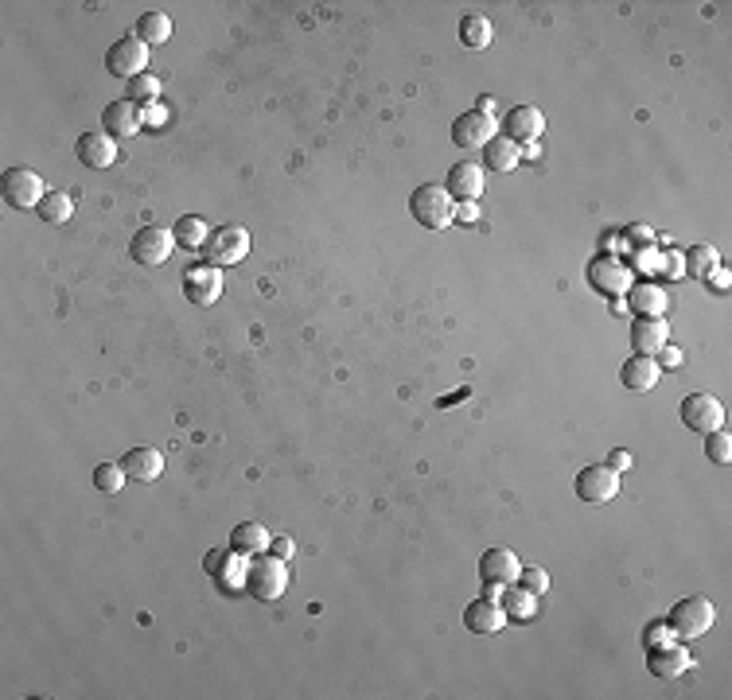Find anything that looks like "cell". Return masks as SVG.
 Listing matches in <instances>:
<instances>
[{"label":"cell","instance_id":"39","mask_svg":"<svg viewBox=\"0 0 732 700\" xmlns=\"http://www.w3.org/2000/svg\"><path fill=\"white\" fill-rule=\"evenodd\" d=\"M631 463H635V459H631V452H612L608 455V467H616V471H627V467H631Z\"/></svg>","mask_w":732,"mask_h":700},{"label":"cell","instance_id":"19","mask_svg":"<svg viewBox=\"0 0 732 700\" xmlns=\"http://www.w3.org/2000/svg\"><path fill=\"white\" fill-rule=\"evenodd\" d=\"M507 607L503 603H495V599H476V603H468V611H464V627L472 630V634H499V630L507 627Z\"/></svg>","mask_w":732,"mask_h":700},{"label":"cell","instance_id":"38","mask_svg":"<svg viewBox=\"0 0 732 700\" xmlns=\"http://www.w3.org/2000/svg\"><path fill=\"white\" fill-rule=\"evenodd\" d=\"M659 354H662V358H655L659 366H682V350H678V347H662Z\"/></svg>","mask_w":732,"mask_h":700},{"label":"cell","instance_id":"26","mask_svg":"<svg viewBox=\"0 0 732 700\" xmlns=\"http://www.w3.org/2000/svg\"><path fill=\"white\" fill-rule=\"evenodd\" d=\"M43 226H67L74 218V195L71 191H47L43 203L36 207Z\"/></svg>","mask_w":732,"mask_h":700},{"label":"cell","instance_id":"10","mask_svg":"<svg viewBox=\"0 0 732 700\" xmlns=\"http://www.w3.org/2000/svg\"><path fill=\"white\" fill-rule=\"evenodd\" d=\"M585 273H588V284H592L600 296H608V300H616V296H623V292L631 288V269L623 265L620 257H612V253L592 257Z\"/></svg>","mask_w":732,"mask_h":700},{"label":"cell","instance_id":"3","mask_svg":"<svg viewBox=\"0 0 732 700\" xmlns=\"http://www.w3.org/2000/svg\"><path fill=\"white\" fill-rule=\"evenodd\" d=\"M666 623L674 630V638L694 642V638H701V634L713 630V623H717V607H713L705 595H686V599L674 603V611H670Z\"/></svg>","mask_w":732,"mask_h":700},{"label":"cell","instance_id":"37","mask_svg":"<svg viewBox=\"0 0 732 700\" xmlns=\"http://www.w3.org/2000/svg\"><path fill=\"white\" fill-rule=\"evenodd\" d=\"M293 537H273V545H269V553H273V557H281V560H289L293 557Z\"/></svg>","mask_w":732,"mask_h":700},{"label":"cell","instance_id":"36","mask_svg":"<svg viewBox=\"0 0 732 700\" xmlns=\"http://www.w3.org/2000/svg\"><path fill=\"white\" fill-rule=\"evenodd\" d=\"M507 599H511V607H507V615H530V611H534V599H538V595H530V592H511L507 595Z\"/></svg>","mask_w":732,"mask_h":700},{"label":"cell","instance_id":"23","mask_svg":"<svg viewBox=\"0 0 732 700\" xmlns=\"http://www.w3.org/2000/svg\"><path fill=\"white\" fill-rule=\"evenodd\" d=\"M269 545H273V533L261 522H242L234 525V533H230V553H242V557L269 553Z\"/></svg>","mask_w":732,"mask_h":700},{"label":"cell","instance_id":"1","mask_svg":"<svg viewBox=\"0 0 732 700\" xmlns=\"http://www.w3.org/2000/svg\"><path fill=\"white\" fill-rule=\"evenodd\" d=\"M409 214L425 230H448L456 222V199L444 191V183H421L409 195Z\"/></svg>","mask_w":732,"mask_h":700},{"label":"cell","instance_id":"13","mask_svg":"<svg viewBox=\"0 0 732 700\" xmlns=\"http://www.w3.org/2000/svg\"><path fill=\"white\" fill-rule=\"evenodd\" d=\"M483 183H487V168L476 164V160H460V164H452V172L444 179V191L456 203H476L483 195Z\"/></svg>","mask_w":732,"mask_h":700},{"label":"cell","instance_id":"9","mask_svg":"<svg viewBox=\"0 0 732 700\" xmlns=\"http://www.w3.org/2000/svg\"><path fill=\"white\" fill-rule=\"evenodd\" d=\"M207 253V265H238L246 253H250V230L246 226H219L211 230V238L203 245Z\"/></svg>","mask_w":732,"mask_h":700},{"label":"cell","instance_id":"34","mask_svg":"<svg viewBox=\"0 0 732 700\" xmlns=\"http://www.w3.org/2000/svg\"><path fill=\"white\" fill-rule=\"evenodd\" d=\"M518 584H522V592L546 595L549 592V572L546 568H538V564H526V568L518 572Z\"/></svg>","mask_w":732,"mask_h":700},{"label":"cell","instance_id":"29","mask_svg":"<svg viewBox=\"0 0 732 700\" xmlns=\"http://www.w3.org/2000/svg\"><path fill=\"white\" fill-rule=\"evenodd\" d=\"M211 238V222L207 218H199V214H183L180 222H176V242L183 249H203Z\"/></svg>","mask_w":732,"mask_h":700},{"label":"cell","instance_id":"8","mask_svg":"<svg viewBox=\"0 0 732 700\" xmlns=\"http://www.w3.org/2000/svg\"><path fill=\"white\" fill-rule=\"evenodd\" d=\"M682 424L697 432V436H709V432H717V428H725V405L713 397V393H690L686 401H682Z\"/></svg>","mask_w":732,"mask_h":700},{"label":"cell","instance_id":"20","mask_svg":"<svg viewBox=\"0 0 732 700\" xmlns=\"http://www.w3.org/2000/svg\"><path fill=\"white\" fill-rule=\"evenodd\" d=\"M690 665H694L690 650H686V646H678V642L655 646V650H651V658H647V669H651L655 677H662V681H674V677H682Z\"/></svg>","mask_w":732,"mask_h":700},{"label":"cell","instance_id":"32","mask_svg":"<svg viewBox=\"0 0 732 700\" xmlns=\"http://www.w3.org/2000/svg\"><path fill=\"white\" fill-rule=\"evenodd\" d=\"M125 479H129V475H125L121 463H98V467H94V487L102 490V494H117V490L125 487Z\"/></svg>","mask_w":732,"mask_h":700},{"label":"cell","instance_id":"22","mask_svg":"<svg viewBox=\"0 0 732 700\" xmlns=\"http://www.w3.org/2000/svg\"><path fill=\"white\" fill-rule=\"evenodd\" d=\"M121 467H125V475L137 479V483H156V479L164 475V455L156 452V448H148V444H141V448H129V452H125Z\"/></svg>","mask_w":732,"mask_h":700},{"label":"cell","instance_id":"33","mask_svg":"<svg viewBox=\"0 0 732 700\" xmlns=\"http://www.w3.org/2000/svg\"><path fill=\"white\" fill-rule=\"evenodd\" d=\"M705 455H709L713 463H721V467L732 459V436L725 432V428H717V432H709V436H705Z\"/></svg>","mask_w":732,"mask_h":700},{"label":"cell","instance_id":"12","mask_svg":"<svg viewBox=\"0 0 732 700\" xmlns=\"http://www.w3.org/2000/svg\"><path fill=\"white\" fill-rule=\"evenodd\" d=\"M183 296L191 300V304H199V308H211V304H219L222 296V273L219 265H195V269H187L183 273Z\"/></svg>","mask_w":732,"mask_h":700},{"label":"cell","instance_id":"4","mask_svg":"<svg viewBox=\"0 0 732 700\" xmlns=\"http://www.w3.org/2000/svg\"><path fill=\"white\" fill-rule=\"evenodd\" d=\"M0 195L12 210H36L43 203V195H47V183L32 168H8L4 179H0Z\"/></svg>","mask_w":732,"mask_h":700},{"label":"cell","instance_id":"17","mask_svg":"<svg viewBox=\"0 0 732 700\" xmlns=\"http://www.w3.org/2000/svg\"><path fill=\"white\" fill-rule=\"evenodd\" d=\"M102 125H106V133H117V137H137L141 129H145V109L137 102H129V98H117L102 109Z\"/></svg>","mask_w":732,"mask_h":700},{"label":"cell","instance_id":"21","mask_svg":"<svg viewBox=\"0 0 732 700\" xmlns=\"http://www.w3.org/2000/svg\"><path fill=\"white\" fill-rule=\"evenodd\" d=\"M659 378H662V366L651 358V354H631V358L620 366V382L627 385V389H635V393L655 389Z\"/></svg>","mask_w":732,"mask_h":700},{"label":"cell","instance_id":"35","mask_svg":"<svg viewBox=\"0 0 732 700\" xmlns=\"http://www.w3.org/2000/svg\"><path fill=\"white\" fill-rule=\"evenodd\" d=\"M666 642H678L674 630H670V623H651V627H647V646L655 650V646H666Z\"/></svg>","mask_w":732,"mask_h":700},{"label":"cell","instance_id":"11","mask_svg":"<svg viewBox=\"0 0 732 700\" xmlns=\"http://www.w3.org/2000/svg\"><path fill=\"white\" fill-rule=\"evenodd\" d=\"M546 133V113L538 105H514L511 113L503 117V137H511L514 144H538Z\"/></svg>","mask_w":732,"mask_h":700},{"label":"cell","instance_id":"2","mask_svg":"<svg viewBox=\"0 0 732 700\" xmlns=\"http://www.w3.org/2000/svg\"><path fill=\"white\" fill-rule=\"evenodd\" d=\"M246 592L261 599V603H277L281 595L289 592V568L285 560L273 557V553H257L246 564Z\"/></svg>","mask_w":732,"mask_h":700},{"label":"cell","instance_id":"15","mask_svg":"<svg viewBox=\"0 0 732 700\" xmlns=\"http://www.w3.org/2000/svg\"><path fill=\"white\" fill-rule=\"evenodd\" d=\"M74 156L86 168L106 172V168L117 164V137H110V133H82V137L74 140Z\"/></svg>","mask_w":732,"mask_h":700},{"label":"cell","instance_id":"31","mask_svg":"<svg viewBox=\"0 0 732 700\" xmlns=\"http://www.w3.org/2000/svg\"><path fill=\"white\" fill-rule=\"evenodd\" d=\"M160 90H164V82L156 78V74H141V78H133L129 86H125V98L137 105H152L156 98H160Z\"/></svg>","mask_w":732,"mask_h":700},{"label":"cell","instance_id":"24","mask_svg":"<svg viewBox=\"0 0 732 700\" xmlns=\"http://www.w3.org/2000/svg\"><path fill=\"white\" fill-rule=\"evenodd\" d=\"M627 304H631V312L635 315H662L666 312V304H670V296H666V288L662 284H631L627 288Z\"/></svg>","mask_w":732,"mask_h":700},{"label":"cell","instance_id":"28","mask_svg":"<svg viewBox=\"0 0 732 700\" xmlns=\"http://www.w3.org/2000/svg\"><path fill=\"white\" fill-rule=\"evenodd\" d=\"M133 35H137L141 43H148V47H160V43L172 39V16H168V12H145V16L137 20Z\"/></svg>","mask_w":732,"mask_h":700},{"label":"cell","instance_id":"27","mask_svg":"<svg viewBox=\"0 0 732 700\" xmlns=\"http://www.w3.org/2000/svg\"><path fill=\"white\" fill-rule=\"evenodd\" d=\"M682 265H686V273L694 280H705V284H709V277L721 269V253H717L713 245H690V249L682 253Z\"/></svg>","mask_w":732,"mask_h":700},{"label":"cell","instance_id":"6","mask_svg":"<svg viewBox=\"0 0 732 700\" xmlns=\"http://www.w3.org/2000/svg\"><path fill=\"white\" fill-rule=\"evenodd\" d=\"M172 253H176V230H164V226H141L129 242V257L145 269L164 265Z\"/></svg>","mask_w":732,"mask_h":700},{"label":"cell","instance_id":"5","mask_svg":"<svg viewBox=\"0 0 732 700\" xmlns=\"http://www.w3.org/2000/svg\"><path fill=\"white\" fill-rule=\"evenodd\" d=\"M620 471L616 467H608V463H592L585 467L581 475H577V498L588 502V506H608V502H616V494H620Z\"/></svg>","mask_w":732,"mask_h":700},{"label":"cell","instance_id":"25","mask_svg":"<svg viewBox=\"0 0 732 700\" xmlns=\"http://www.w3.org/2000/svg\"><path fill=\"white\" fill-rule=\"evenodd\" d=\"M483 164L491 168V172H514L518 164H522V144H514L511 137H491V144L483 148Z\"/></svg>","mask_w":732,"mask_h":700},{"label":"cell","instance_id":"14","mask_svg":"<svg viewBox=\"0 0 732 700\" xmlns=\"http://www.w3.org/2000/svg\"><path fill=\"white\" fill-rule=\"evenodd\" d=\"M491 137H499V125H495V117H487V113L468 109V113H460V117L452 121V140H456L460 148H487Z\"/></svg>","mask_w":732,"mask_h":700},{"label":"cell","instance_id":"16","mask_svg":"<svg viewBox=\"0 0 732 700\" xmlns=\"http://www.w3.org/2000/svg\"><path fill=\"white\" fill-rule=\"evenodd\" d=\"M518 572H522V560L514 557L511 549H487L483 557H479V576H483V584H503V588H514L518 584Z\"/></svg>","mask_w":732,"mask_h":700},{"label":"cell","instance_id":"41","mask_svg":"<svg viewBox=\"0 0 732 700\" xmlns=\"http://www.w3.org/2000/svg\"><path fill=\"white\" fill-rule=\"evenodd\" d=\"M713 284H717V292H729V273H721V269H717V273H713Z\"/></svg>","mask_w":732,"mask_h":700},{"label":"cell","instance_id":"7","mask_svg":"<svg viewBox=\"0 0 732 700\" xmlns=\"http://www.w3.org/2000/svg\"><path fill=\"white\" fill-rule=\"evenodd\" d=\"M148 43H141L137 35H125V39H117L110 51H106V70H110L113 78H125V82H133V78H141L148 74Z\"/></svg>","mask_w":732,"mask_h":700},{"label":"cell","instance_id":"40","mask_svg":"<svg viewBox=\"0 0 732 700\" xmlns=\"http://www.w3.org/2000/svg\"><path fill=\"white\" fill-rule=\"evenodd\" d=\"M456 214H460L464 222H476V203H456Z\"/></svg>","mask_w":732,"mask_h":700},{"label":"cell","instance_id":"30","mask_svg":"<svg viewBox=\"0 0 732 700\" xmlns=\"http://www.w3.org/2000/svg\"><path fill=\"white\" fill-rule=\"evenodd\" d=\"M460 39H464V47L483 51V47H491L495 28H491V20H483V16H464V20H460Z\"/></svg>","mask_w":732,"mask_h":700},{"label":"cell","instance_id":"18","mask_svg":"<svg viewBox=\"0 0 732 700\" xmlns=\"http://www.w3.org/2000/svg\"><path fill=\"white\" fill-rule=\"evenodd\" d=\"M666 343H670V323H666L662 315H639V319L631 323V350L659 358V350L666 347Z\"/></svg>","mask_w":732,"mask_h":700}]
</instances>
